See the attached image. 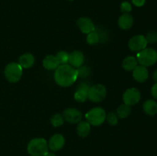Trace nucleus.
I'll return each instance as SVG.
<instances>
[{"label": "nucleus", "mask_w": 157, "mask_h": 156, "mask_svg": "<svg viewBox=\"0 0 157 156\" xmlns=\"http://www.w3.org/2000/svg\"><path fill=\"white\" fill-rule=\"evenodd\" d=\"M54 78L58 85L63 87H70L78 79L77 69L69 64H61L55 70Z\"/></svg>", "instance_id": "f257e3e1"}, {"label": "nucleus", "mask_w": 157, "mask_h": 156, "mask_svg": "<svg viewBox=\"0 0 157 156\" xmlns=\"http://www.w3.org/2000/svg\"><path fill=\"white\" fill-rule=\"evenodd\" d=\"M27 151L32 156H44L48 151L47 141L43 138H35L28 144Z\"/></svg>", "instance_id": "f03ea898"}, {"label": "nucleus", "mask_w": 157, "mask_h": 156, "mask_svg": "<svg viewBox=\"0 0 157 156\" xmlns=\"http://www.w3.org/2000/svg\"><path fill=\"white\" fill-rule=\"evenodd\" d=\"M136 60L140 64L144 67H150L156 64L157 61V51L153 48H147L139 51Z\"/></svg>", "instance_id": "7ed1b4c3"}, {"label": "nucleus", "mask_w": 157, "mask_h": 156, "mask_svg": "<svg viewBox=\"0 0 157 156\" xmlns=\"http://www.w3.org/2000/svg\"><path fill=\"white\" fill-rule=\"evenodd\" d=\"M106 116L107 113L104 109L101 107H95L86 113L85 118L90 125L99 126L104 123L106 119Z\"/></svg>", "instance_id": "20e7f679"}, {"label": "nucleus", "mask_w": 157, "mask_h": 156, "mask_svg": "<svg viewBox=\"0 0 157 156\" xmlns=\"http://www.w3.org/2000/svg\"><path fill=\"white\" fill-rule=\"evenodd\" d=\"M22 67L18 63H10L5 68V76L10 83H17L22 76Z\"/></svg>", "instance_id": "39448f33"}, {"label": "nucleus", "mask_w": 157, "mask_h": 156, "mask_svg": "<svg viewBox=\"0 0 157 156\" xmlns=\"http://www.w3.org/2000/svg\"><path fill=\"white\" fill-rule=\"evenodd\" d=\"M107 96V89L103 84H98L90 87L88 92V99L93 102H101Z\"/></svg>", "instance_id": "423d86ee"}, {"label": "nucleus", "mask_w": 157, "mask_h": 156, "mask_svg": "<svg viewBox=\"0 0 157 156\" xmlns=\"http://www.w3.org/2000/svg\"><path fill=\"white\" fill-rule=\"evenodd\" d=\"M107 32L101 28H95L94 30L89 33L87 36V41L89 44H97L105 42L107 39Z\"/></svg>", "instance_id": "0eeeda50"}, {"label": "nucleus", "mask_w": 157, "mask_h": 156, "mask_svg": "<svg viewBox=\"0 0 157 156\" xmlns=\"http://www.w3.org/2000/svg\"><path fill=\"white\" fill-rule=\"evenodd\" d=\"M141 98V94L136 88L127 89L123 95V100L124 104L131 106L137 104Z\"/></svg>", "instance_id": "6e6552de"}, {"label": "nucleus", "mask_w": 157, "mask_h": 156, "mask_svg": "<svg viewBox=\"0 0 157 156\" xmlns=\"http://www.w3.org/2000/svg\"><path fill=\"white\" fill-rule=\"evenodd\" d=\"M90 83L87 81H83L77 87L74 97L76 101L79 102H84L88 99V92L90 90Z\"/></svg>", "instance_id": "1a4fd4ad"}, {"label": "nucleus", "mask_w": 157, "mask_h": 156, "mask_svg": "<svg viewBox=\"0 0 157 156\" xmlns=\"http://www.w3.org/2000/svg\"><path fill=\"white\" fill-rule=\"evenodd\" d=\"M147 44H148V43H147L145 36H144V35H136V36L130 38L128 43L129 48L132 51L135 52H139L145 49Z\"/></svg>", "instance_id": "9d476101"}, {"label": "nucleus", "mask_w": 157, "mask_h": 156, "mask_svg": "<svg viewBox=\"0 0 157 156\" xmlns=\"http://www.w3.org/2000/svg\"><path fill=\"white\" fill-rule=\"evenodd\" d=\"M63 117L64 120L67 121L69 123H78L81 121L83 118V115L81 112L76 110L75 108L66 109L63 112Z\"/></svg>", "instance_id": "9b49d317"}, {"label": "nucleus", "mask_w": 157, "mask_h": 156, "mask_svg": "<svg viewBox=\"0 0 157 156\" xmlns=\"http://www.w3.org/2000/svg\"><path fill=\"white\" fill-rule=\"evenodd\" d=\"M78 28L84 34H87L93 32L95 29L94 24L93 23L92 20L87 17H81L77 21Z\"/></svg>", "instance_id": "f8f14e48"}, {"label": "nucleus", "mask_w": 157, "mask_h": 156, "mask_svg": "<svg viewBox=\"0 0 157 156\" xmlns=\"http://www.w3.org/2000/svg\"><path fill=\"white\" fill-rule=\"evenodd\" d=\"M65 140L62 135L61 134H55L52 136L48 142V148L52 151H57L61 150L64 147Z\"/></svg>", "instance_id": "ddd939ff"}, {"label": "nucleus", "mask_w": 157, "mask_h": 156, "mask_svg": "<svg viewBox=\"0 0 157 156\" xmlns=\"http://www.w3.org/2000/svg\"><path fill=\"white\" fill-rule=\"evenodd\" d=\"M68 62L75 68L81 67L84 63V55L80 50H75L69 54Z\"/></svg>", "instance_id": "4468645a"}, {"label": "nucleus", "mask_w": 157, "mask_h": 156, "mask_svg": "<svg viewBox=\"0 0 157 156\" xmlns=\"http://www.w3.org/2000/svg\"><path fill=\"white\" fill-rule=\"evenodd\" d=\"M133 76L137 82H145L148 79L149 76V73L147 67L142 65H137L133 70Z\"/></svg>", "instance_id": "2eb2a0df"}, {"label": "nucleus", "mask_w": 157, "mask_h": 156, "mask_svg": "<svg viewBox=\"0 0 157 156\" xmlns=\"http://www.w3.org/2000/svg\"><path fill=\"white\" fill-rule=\"evenodd\" d=\"M133 24V18L129 13L123 14L118 19V25L123 30H128Z\"/></svg>", "instance_id": "dca6fc26"}, {"label": "nucleus", "mask_w": 157, "mask_h": 156, "mask_svg": "<svg viewBox=\"0 0 157 156\" xmlns=\"http://www.w3.org/2000/svg\"><path fill=\"white\" fill-rule=\"evenodd\" d=\"M35 57L33 54L29 53L24 54L21 55L19 58V61H18V64H20L22 68L28 69L32 67V66L35 64Z\"/></svg>", "instance_id": "f3484780"}, {"label": "nucleus", "mask_w": 157, "mask_h": 156, "mask_svg": "<svg viewBox=\"0 0 157 156\" xmlns=\"http://www.w3.org/2000/svg\"><path fill=\"white\" fill-rule=\"evenodd\" d=\"M60 65L56 56L54 55H48L43 60V66L45 69L48 70H56Z\"/></svg>", "instance_id": "a211bd4d"}, {"label": "nucleus", "mask_w": 157, "mask_h": 156, "mask_svg": "<svg viewBox=\"0 0 157 156\" xmlns=\"http://www.w3.org/2000/svg\"><path fill=\"white\" fill-rule=\"evenodd\" d=\"M143 109L147 115L154 116L157 113V102L153 99H149L144 102Z\"/></svg>", "instance_id": "6ab92c4d"}, {"label": "nucleus", "mask_w": 157, "mask_h": 156, "mask_svg": "<svg viewBox=\"0 0 157 156\" xmlns=\"http://www.w3.org/2000/svg\"><path fill=\"white\" fill-rule=\"evenodd\" d=\"M77 132L80 137H87L90 132V125L87 121H81L77 126Z\"/></svg>", "instance_id": "aec40b11"}, {"label": "nucleus", "mask_w": 157, "mask_h": 156, "mask_svg": "<svg viewBox=\"0 0 157 156\" xmlns=\"http://www.w3.org/2000/svg\"><path fill=\"white\" fill-rule=\"evenodd\" d=\"M138 61L135 57L129 56L123 61L122 67L127 71H133L135 67L137 66Z\"/></svg>", "instance_id": "412c9836"}, {"label": "nucleus", "mask_w": 157, "mask_h": 156, "mask_svg": "<svg viewBox=\"0 0 157 156\" xmlns=\"http://www.w3.org/2000/svg\"><path fill=\"white\" fill-rule=\"evenodd\" d=\"M131 113V109L130 106L126 105V104H122L117 108V115L121 119H125Z\"/></svg>", "instance_id": "4be33fe9"}, {"label": "nucleus", "mask_w": 157, "mask_h": 156, "mask_svg": "<svg viewBox=\"0 0 157 156\" xmlns=\"http://www.w3.org/2000/svg\"><path fill=\"white\" fill-rule=\"evenodd\" d=\"M64 119L62 115L57 113V114L54 115L51 119V123L54 127H60L64 124Z\"/></svg>", "instance_id": "5701e85b"}, {"label": "nucleus", "mask_w": 157, "mask_h": 156, "mask_svg": "<svg viewBox=\"0 0 157 156\" xmlns=\"http://www.w3.org/2000/svg\"><path fill=\"white\" fill-rule=\"evenodd\" d=\"M56 58L58 59L59 64H67L68 63L69 54L67 52L64 51V50H61V51H59L57 54Z\"/></svg>", "instance_id": "b1692460"}, {"label": "nucleus", "mask_w": 157, "mask_h": 156, "mask_svg": "<svg viewBox=\"0 0 157 156\" xmlns=\"http://www.w3.org/2000/svg\"><path fill=\"white\" fill-rule=\"evenodd\" d=\"M77 73H78V77L86 78L90 74V70L87 66H81L77 69Z\"/></svg>", "instance_id": "393cba45"}, {"label": "nucleus", "mask_w": 157, "mask_h": 156, "mask_svg": "<svg viewBox=\"0 0 157 156\" xmlns=\"http://www.w3.org/2000/svg\"><path fill=\"white\" fill-rule=\"evenodd\" d=\"M106 119L111 125H116L118 123V117L114 113L110 112L106 116Z\"/></svg>", "instance_id": "a878e982"}, {"label": "nucleus", "mask_w": 157, "mask_h": 156, "mask_svg": "<svg viewBox=\"0 0 157 156\" xmlns=\"http://www.w3.org/2000/svg\"><path fill=\"white\" fill-rule=\"evenodd\" d=\"M146 39H147V43L153 44L157 41V32L156 31H150L146 35Z\"/></svg>", "instance_id": "bb28decb"}, {"label": "nucleus", "mask_w": 157, "mask_h": 156, "mask_svg": "<svg viewBox=\"0 0 157 156\" xmlns=\"http://www.w3.org/2000/svg\"><path fill=\"white\" fill-rule=\"evenodd\" d=\"M121 9L123 12L124 13H129L132 11V6L130 2H124L121 3Z\"/></svg>", "instance_id": "cd10ccee"}, {"label": "nucleus", "mask_w": 157, "mask_h": 156, "mask_svg": "<svg viewBox=\"0 0 157 156\" xmlns=\"http://www.w3.org/2000/svg\"><path fill=\"white\" fill-rule=\"evenodd\" d=\"M132 2L136 7H142L145 4L146 0H132Z\"/></svg>", "instance_id": "c85d7f7f"}, {"label": "nucleus", "mask_w": 157, "mask_h": 156, "mask_svg": "<svg viewBox=\"0 0 157 156\" xmlns=\"http://www.w3.org/2000/svg\"><path fill=\"white\" fill-rule=\"evenodd\" d=\"M151 93L152 96L155 98V99H157V83L153 86L151 89Z\"/></svg>", "instance_id": "c756f323"}, {"label": "nucleus", "mask_w": 157, "mask_h": 156, "mask_svg": "<svg viewBox=\"0 0 157 156\" xmlns=\"http://www.w3.org/2000/svg\"><path fill=\"white\" fill-rule=\"evenodd\" d=\"M153 80L155 81V82L157 83V70H155L154 73H153Z\"/></svg>", "instance_id": "7c9ffc66"}, {"label": "nucleus", "mask_w": 157, "mask_h": 156, "mask_svg": "<svg viewBox=\"0 0 157 156\" xmlns=\"http://www.w3.org/2000/svg\"><path fill=\"white\" fill-rule=\"evenodd\" d=\"M44 156H56V154H55L54 153H52V152H48H48L46 153Z\"/></svg>", "instance_id": "2f4dec72"}, {"label": "nucleus", "mask_w": 157, "mask_h": 156, "mask_svg": "<svg viewBox=\"0 0 157 156\" xmlns=\"http://www.w3.org/2000/svg\"><path fill=\"white\" fill-rule=\"evenodd\" d=\"M69 1H73V0H69Z\"/></svg>", "instance_id": "473e14b6"}]
</instances>
